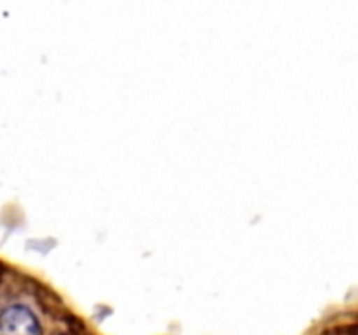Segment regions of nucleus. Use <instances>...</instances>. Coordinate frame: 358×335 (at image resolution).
I'll use <instances>...</instances> for the list:
<instances>
[{"label": "nucleus", "instance_id": "f257e3e1", "mask_svg": "<svg viewBox=\"0 0 358 335\" xmlns=\"http://www.w3.org/2000/svg\"><path fill=\"white\" fill-rule=\"evenodd\" d=\"M0 335H42V330L28 307L13 306L0 314Z\"/></svg>", "mask_w": 358, "mask_h": 335}]
</instances>
